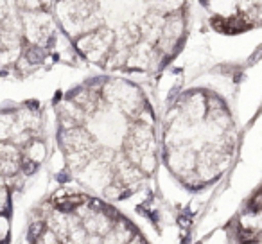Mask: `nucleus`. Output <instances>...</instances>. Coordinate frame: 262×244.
Wrapping results in <instances>:
<instances>
[{
    "instance_id": "f257e3e1",
    "label": "nucleus",
    "mask_w": 262,
    "mask_h": 244,
    "mask_svg": "<svg viewBox=\"0 0 262 244\" xmlns=\"http://www.w3.org/2000/svg\"><path fill=\"white\" fill-rule=\"evenodd\" d=\"M251 208H253V210H260L262 208V190L253 197V201H251Z\"/></svg>"
}]
</instances>
